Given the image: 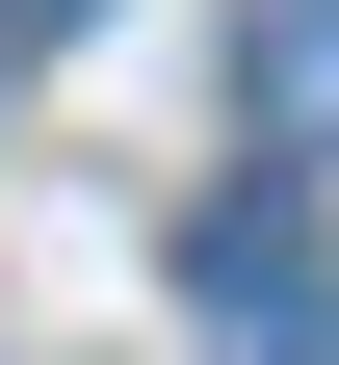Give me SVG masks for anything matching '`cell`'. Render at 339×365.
Listing matches in <instances>:
<instances>
[{"instance_id":"6da1fadb","label":"cell","mask_w":339,"mask_h":365,"mask_svg":"<svg viewBox=\"0 0 339 365\" xmlns=\"http://www.w3.org/2000/svg\"><path fill=\"white\" fill-rule=\"evenodd\" d=\"M235 105H261V157H339V0H261L235 26Z\"/></svg>"},{"instance_id":"7a4b0ae2","label":"cell","mask_w":339,"mask_h":365,"mask_svg":"<svg viewBox=\"0 0 339 365\" xmlns=\"http://www.w3.org/2000/svg\"><path fill=\"white\" fill-rule=\"evenodd\" d=\"M235 313V365H339V287H209Z\"/></svg>"},{"instance_id":"3957f363","label":"cell","mask_w":339,"mask_h":365,"mask_svg":"<svg viewBox=\"0 0 339 365\" xmlns=\"http://www.w3.org/2000/svg\"><path fill=\"white\" fill-rule=\"evenodd\" d=\"M26 26H79V0H26Z\"/></svg>"}]
</instances>
